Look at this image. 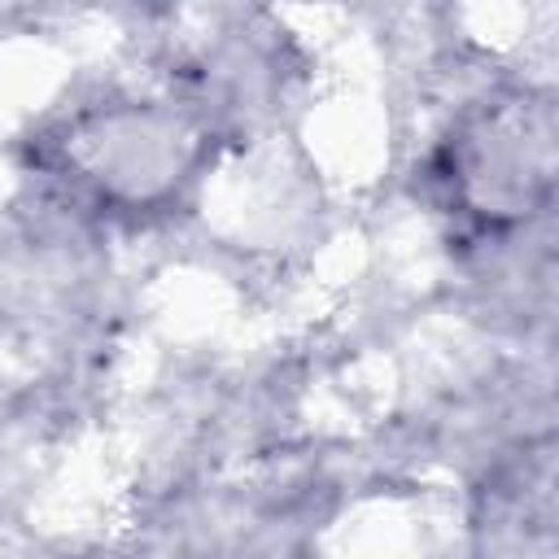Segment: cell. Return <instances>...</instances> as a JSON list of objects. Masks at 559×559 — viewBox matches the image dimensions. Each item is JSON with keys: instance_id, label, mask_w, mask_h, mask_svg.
Returning a JSON list of instances; mask_svg holds the SVG:
<instances>
[{"instance_id": "6da1fadb", "label": "cell", "mask_w": 559, "mask_h": 559, "mask_svg": "<svg viewBox=\"0 0 559 559\" xmlns=\"http://www.w3.org/2000/svg\"><path fill=\"white\" fill-rule=\"evenodd\" d=\"M550 114L511 100L480 118L450 157V188L467 197L472 214H528L550 188Z\"/></svg>"}]
</instances>
